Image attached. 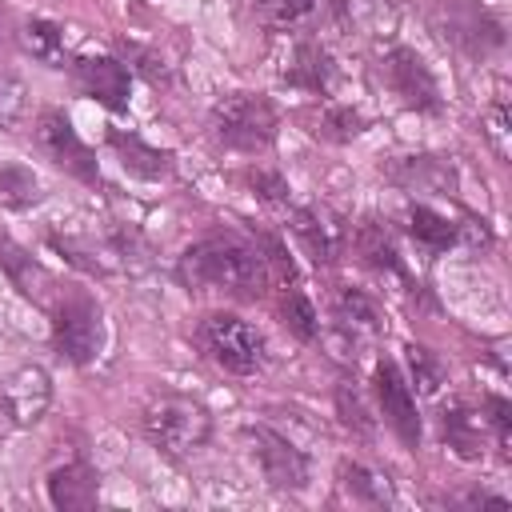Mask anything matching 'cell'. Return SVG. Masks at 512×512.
<instances>
[{
  "label": "cell",
  "instance_id": "3957f363",
  "mask_svg": "<svg viewBox=\"0 0 512 512\" xmlns=\"http://www.w3.org/2000/svg\"><path fill=\"white\" fill-rule=\"evenodd\" d=\"M212 136L232 152H264L276 140L280 112L260 92H228L208 112Z\"/></svg>",
  "mask_w": 512,
  "mask_h": 512
},
{
  "label": "cell",
  "instance_id": "7402d4cb",
  "mask_svg": "<svg viewBox=\"0 0 512 512\" xmlns=\"http://www.w3.org/2000/svg\"><path fill=\"white\" fill-rule=\"evenodd\" d=\"M20 44L24 52H32L40 64H52V68H64V32L52 24V20H28L20 28Z\"/></svg>",
  "mask_w": 512,
  "mask_h": 512
},
{
  "label": "cell",
  "instance_id": "4dcf8cb0",
  "mask_svg": "<svg viewBox=\"0 0 512 512\" xmlns=\"http://www.w3.org/2000/svg\"><path fill=\"white\" fill-rule=\"evenodd\" d=\"M484 136L496 148V156H508V108H504V100H496L484 112Z\"/></svg>",
  "mask_w": 512,
  "mask_h": 512
},
{
  "label": "cell",
  "instance_id": "603a6c76",
  "mask_svg": "<svg viewBox=\"0 0 512 512\" xmlns=\"http://www.w3.org/2000/svg\"><path fill=\"white\" fill-rule=\"evenodd\" d=\"M408 232H412L416 244H424L428 252H444L448 244H456L452 220L440 216V212H432V208H424V204H416V208L408 212Z\"/></svg>",
  "mask_w": 512,
  "mask_h": 512
},
{
  "label": "cell",
  "instance_id": "d6986e66",
  "mask_svg": "<svg viewBox=\"0 0 512 512\" xmlns=\"http://www.w3.org/2000/svg\"><path fill=\"white\" fill-rule=\"evenodd\" d=\"M336 480H340V492H344L352 504H372V508L392 504V488H388V480H384L380 472L356 464V460H344L340 472H336Z\"/></svg>",
  "mask_w": 512,
  "mask_h": 512
},
{
  "label": "cell",
  "instance_id": "52a82bcc",
  "mask_svg": "<svg viewBox=\"0 0 512 512\" xmlns=\"http://www.w3.org/2000/svg\"><path fill=\"white\" fill-rule=\"evenodd\" d=\"M36 140H40V148L68 172V176H76V180H84V184H100V164H96V156H92V148L76 136V128H72V120L64 116V112H56V108H48V112H40V120H36Z\"/></svg>",
  "mask_w": 512,
  "mask_h": 512
},
{
  "label": "cell",
  "instance_id": "1f68e13d",
  "mask_svg": "<svg viewBox=\"0 0 512 512\" xmlns=\"http://www.w3.org/2000/svg\"><path fill=\"white\" fill-rule=\"evenodd\" d=\"M244 180H248V188L260 196V200H284L288 196V184H284V176H276V172H268V168H248L244 172Z\"/></svg>",
  "mask_w": 512,
  "mask_h": 512
},
{
  "label": "cell",
  "instance_id": "5b68a950",
  "mask_svg": "<svg viewBox=\"0 0 512 512\" xmlns=\"http://www.w3.org/2000/svg\"><path fill=\"white\" fill-rule=\"evenodd\" d=\"M196 344L212 364L232 376H252L264 364V336L232 312H208L196 324Z\"/></svg>",
  "mask_w": 512,
  "mask_h": 512
},
{
  "label": "cell",
  "instance_id": "6da1fadb",
  "mask_svg": "<svg viewBox=\"0 0 512 512\" xmlns=\"http://www.w3.org/2000/svg\"><path fill=\"white\" fill-rule=\"evenodd\" d=\"M176 276L184 288H196V292H228V296L256 300L272 284V264H268V252H260L252 240L236 232H212L180 252Z\"/></svg>",
  "mask_w": 512,
  "mask_h": 512
},
{
  "label": "cell",
  "instance_id": "5bb4252c",
  "mask_svg": "<svg viewBox=\"0 0 512 512\" xmlns=\"http://www.w3.org/2000/svg\"><path fill=\"white\" fill-rule=\"evenodd\" d=\"M0 268H4L8 280L20 288V296H28V300L40 304V308H52L60 284L52 280V272H48L44 264H36V260H32L20 244H12L8 236H0Z\"/></svg>",
  "mask_w": 512,
  "mask_h": 512
},
{
  "label": "cell",
  "instance_id": "8fae6325",
  "mask_svg": "<svg viewBox=\"0 0 512 512\" xmlns=\"http://www.w3.org/2000/svg\"><path fill=\"white\" fill-rule=\"evenodd\" d=\"M372 384H376V400H380V412L392 424V432L408 448H416L420 444V412H416V396H412L408 380L400 376V368L392 360H380Z\"/></svg>",
  "mask_w": 512,
  "mask_h": 512
},
{
  "label": "cell",
  "instance_id": "30bf717a",
  "mask_svg": "<svg viewBox=\"0 0 512 512\" xmlns=\"http://www.w3.org/2000/svg\"><path fill=\"white\" fill-rule=\"evenodd\" d=\"M384 80L388 88L416 112H436L440 108V88L436 76L428 72V64L412 52V48H392L384 56Z\"/></svg>",
  "mask_w": 512,
  "mask_h": 512
},
{
  "label": "cell",
  "instance_id": "9a60e30c",
  "mask_svg": "<svg viewBox=\"0 0 512 512\" xmlns=\"http://www.w3.org/2000/svg\"><path fill=\"white\" fill-rule=\"evenodd\" d=\"M48 500L64 512H84L100 500V476L88 460H68L48 472Z\"/></svg>",
  "mask_w": 512,
  "mask_h": 512
},
{
  "label": "cell",
  "instance_id": "e575fe53",
  "mask_svg": "<svg viewBox=\"0 0 512 512\" xmlns=\"http://www.w3.org/2000/svg\"><path fill=\"white\" fill-rule=\"evenodd\" d=\"M8 32H12V20H8V12L0 8V48H8Z\"/></svg>",
  "mask_w": 512,
  "mask_h": 512
},
{
  "label": "cell",
  "instance_id": "83f0119b",
  "mask_svg": "<svg viewBox=\"0 0 512 512\" xmlns=\"http://www.w3.org/2000/svg\"><path fill=\"white\" fill-rule=\"evenodd\" d=\"M360 128H364L360 112H352L344 104H324L320 116H312V132L324 140H352V136H360Z\"/></svg>",
  "mask_w": 512,
  "mask_h": 512
},
{
  "label": "cell",
  "instance_id": "7a4b0ae2",
  "mask_svg": "<svg viewBox=\"0 0 512 512\" xmlns=\"http://www.w3.org/2000/svg\"><path fill=\"white\" fill-rule=\"evenodd\" d=\"M140 428L148 436V444L172 460L196 456L208 436H212V416L200 400L180 396V392H156L144 412H140Z\"/></svg>",
  "mask_w": 512,
  "mask_h": 512
},
{
  "label": "cell",
  "instance_id": "f546056e",
  "mask_svg": "<svg viewBox=\"0 0 512 512\" xmlns=\"http://www.w3.org/2000/svg\"><path fill=\"white\" fill-rule=\"evenodd\" d=\"M336 408H340V420H344V428H352L356 436H372V416H368V408H364L360 392H356L348 380L336 388Z\"/></svg>",
  "mask_w": 512,
  "mask_h": 512
},
{
  "label": "cell",
  "instance_id": "4316f807",
  "mask_svg": "<svg viewBox=\"0 0 512 512\" xmlns=\"http://www.w3.org/2000/svg\"><path fill=\"white\" fill-rule=\"evenodd\" d=\"M280 316H284V328L300 340H316L320 332V320H316V308L312 300L300 292V288H288L284 284V296H280Z\"/></svg>",
  "mask_w": 512,
  "mask_h": 512
},
{
  "label": "cell",
  "instance_id": "cb8c5ba5",
  "mask_svg": "<svg viewBox=\"0 0 512 512\" xmlns=\"http://www.w3.org/2000/svg\"><path fill=\"white\" fill-rule=\"evenodd\" d=\"M40 180H36V172L32 168H24V164H4L0 168V204L4 208H32V204H40Z\"/></svg>",
  "mask_w": 512,
  "mask_h": 512
},
{
  "label": "cell",
  "instance_id": "d6a6232c",
  "mask_svg": "<svg viewBox=\"0 0 512 512\" xmlns=\"http://www.w3.org/2000/svg\"><path fill=\"white\" fill-rule=\"evenodd\" d=\"M484 420H488V428H492V436H496V448L508 456V424H512V408H508V400H500V396H488L484 400Z\"/></svg>",
  "mask_w": 512,
  "mask_h": 512
},
{
  "label": "cell",
  "instance_id": "836d02e7",
  "mask_svg": "<svg viewBox=\"0 0 512 512\" xmlns=\"http://www.w3.org/2000/svg\"><path fill=\"white\" fill-rule=\"evenodd\" d=\"M412 352V376H416V384L424 388V392H432L436 384H440V368L432 364V356H428V348H408Z\"/></svg>",
  "mask_w": 512,
  "mask_h": 512
},
{
  "label": "cell",
  "instance_id": "e0dca14e",
  "mask_svg": "<svg viewBox=\"0 0 512 512\" xmlns=\"http://www.w3.org/2000/svg\"><path fill=\"white\" fill-rule=\"evenodd\" d=\"M108 144L116 148L124 172H132V176H140V180H160V176L172 172V152H160V148L144 144L136 132L112 128V132H108Z\"/></svg>",
  "mask_w": 512,
  "mask_h": 512
},
{
  "label": "cell",
  "instance_id": "277c9868",
  "mask_svg": "<svg viewBox=\"0 0 512 512\" xmlns=\"http://www.w3.org/2000/svg\"><path fill=\"white\" fill-rule=\"evenodd\" d=\"M48 312H52V344H56V352L64 360H72V364L96 360V352L104 344L100 304L84 288H60Z\"/></svg>",
  "mask_w": 512,
  "mask_h": 512
},
{
  "label": "cell",
  "instance_id": "484cf974",
  "mask_svg": "<svg viewBox=\"0 0 512 512\" xmlns=\"http://www.w3.org/2000/svg\"><path fill=\"white\" fill-rule=\"evenodd\" d=\"M24 120H28V84L16 72L0 68V128L20 132Z\"/></svg>",
  "mask_w": 512,
  "mask_h": 512
},
{
  "label": "cell",
  "instance_id": "d4e9b609",
  "mask_svg": "<svg viewBox=\"0 0 512 512\" xmlns=\"http://www.w3.org/2000/svg\"><path fill=\"white\" fill-rule=\"evenodd\" d=\"M444 440L460 456H476L480 452V412H468L464 404L448 408L444 412Z\"/></svg>",
  "mask_w": 512,
  "mask_h": 512
},
{
  "label": "cell",
  "instance_id": "2e32d148",
  "mask_svg": "<svg viewBox=\"0 0 512 512\" xmlns=\"http://www.w3.org/2000/svg\"><path fill=\"white\" fill-rule=\"evenodd\" d=\"M384 176L400 184L404 192H452L456 188V172L440 156H400L384 168Z\"/></svg>",
  "mask_w": 512,
  "mask_h": 512
},
{
  "label": "cell",
  "instance_id": "9c48e42d",
  "mask_svg": "<svg viewBox=\"0 0 512 512\" xmlns=\"http://www.w3.org/2000/svg\"><path fill=\"white\" fill-rule=\"evenodd\" d=\"M0 408L16 428H32L48 416L52 408V380L40 364H20L4 384H0Z\"/></svg>",
  "mask_w": 512,
  "mask_h": 512
},
{
  "label": "cell",
  "instance_id": "f1b7e54d",
  "mask_svg": "<svg viewBox=\"0 0 512 512\" xmlns=\"http://www.w3.org/2000/svg\"><path fill=\"white\" fill-rule=\"evenodd\" d=\"M312 8H316V0H256V20L272 32H280V28H296Z\"/></svg>",
  "mask_w": 512,
  "mask_h": 512
},
{
  "label": "cell",
  "instance_id": "8992f818",
  "mask_svg": "<svg viewBox=\"0 0 512 512\" xmlns=\"http://www.w3.org/2000/svg\"><path fill=\"white\" fill-rule=\"evenodd\" d=\"M432 28L440 32L444 44L460 48L464 56H488L492 48L504 44L500 20L480 0H440L432 12Z\"/></svg>",
  "mask_w": 512,
  "mask_h": 512
},
{
  "label": "cell",
  "instance_id": "ffe728a7",
  "mask_svg": "<svg viewBox=\"0 0 512 512\" xmlns=\"http://www.w3.org/2000/svg\"><path fill=\"white\" fill-rule=\"evenodd\" d=\"M352 244H356L360 260H364V264H372L376 272H400L396 244H392V236H388V228H384L380 220H364V224L356 228Z\"/></svg>",
  "mask_w": 512,
  "mask_h": 512
},
{
  "label": "cell",
  "instance_id": "7c38bea8",
  "mask_svg": "<svg viewBox=\"0 0 512 512\" xmlns=\"http://www.w3.org/2000/svg\"><path fill=\"white\" fill-rule=\"evenodd\" d=\"M72 76H76L80 92L92 96L96 104H104L108 112H128L132 76L116 56H76L72 60Z\"/></svg>",
  "mask_w": 512,
  "mask_h": 512
},
{
  "label": "cell",
  "instance_id": "44dd1931",
  "mask_svg": "<svg viewBox=\"0 0 512 512\" xmlns=\"http://www.w3.org/2000/svg\"><path fill=\"white\" fill-rule=\"evenodd\" d=\"M336 324H340L348 336H376V332H380V312H376V304H372L364 292L344 288V292L336 296Z\"/></svg>",
  "mask_w": 512,
  "mask_h": 512
},
{
  "label": "cell",
  "instance_id": "ac0fdd59",
  "mask_svg": "<svg viewBox=\"0 0 512 512\" xmlns=\"http://www.w3.org/2000/svg\"><path fill=\"white\" fill-rule=\"evenodd\" d=\"M284 80H288L292 88H304V92H320V96H324L328 84H332V56H328L320 44L304 40V44H296V52H292V60H288Z\"/></svg>",
  "mask_w": 512,
  "mask_h": 512
},
{
  "label": "cell",
  "instance_id": "ba28073f",
  "mask_svg": "<svg viewBox=\"0 0 512 512\" xmlns=\"http://www.w3.org/2000/svg\"><path fill=\"white\" fill-rule=\"evenodd\" d=\"M244 436H248L252 456H256V464H260V472H264V480L272 488H292L296 492V488L308 484V460L288 436H280V432H272L264 424L244 428Z\"/></svg>",
  "mask_w": 512,
  "mask_h": 512
},
{
  "label": "cell",
  "instance_id": "4fadbf2b",
  "mask_svg": "<svg viewBox=\"0 0 512 512\" xmlns=\"http://www.w3.org/2000/svg\"><path fill=\"white\" fill-rule=\"evenodd\" d=\"M292 232L308 248V256L316 264H332L344 252V244H348V228L340 224V216L328 212V208H320V204L296 208L292 212Z\"/></svg>",
  "mask_w": 512,
  "mask_h": 512
}]
</instances>
